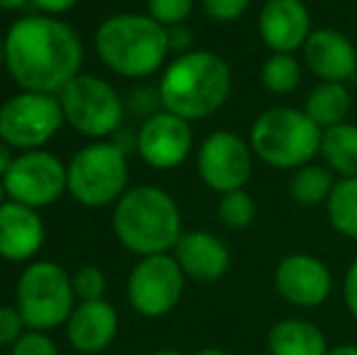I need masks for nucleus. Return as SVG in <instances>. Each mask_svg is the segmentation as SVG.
Segmentation results:
<instances>
[{"mask_svg": "<svg viewBox=\"0 0 357 355\" xmlns=\"http://www.w3.org/2000/svg\"><path fill=\"white\" fill-rule=\"evenodd\" d=\"M335 173L324 163H306V166L291 171L289 178V197L301 207H316V204H326L333 192Z\"/></svg>", "mask_w": 357, "mask_h": 355, "instance_id": "23", "label": "nucleus"}, {"mask_svg": "<svg viewBox=\"0 0 357 355\" xmlns=\"http://www.w3.org/2000/svg\"><path fill=\"white\" fill-rule=\"evenodd\" d=\"M253 0H202V10L209 20L219 24H229L248 13Z\"/></svg>", "mask_w": 357, "mask_h": 355, "instance_id": "29", "label": "nucleus"}, {"mask_svg": "<svg viewBox=\"0 0 357 355\" xmlns=\"http://www.w3.org/2000/svg\"><path fill=\"white\" fill-rule=\"evenodd\" d=\"M301 109L319 129H328L348 122V114L353 109V95L345 83L319 81L309 90Z\"/></svg>", "mask_w": 357, "mask_h": 355, "instance_id": "21", "label": "nucleus"}, {"mask_svg": "<svg viewBox=\"0 0 357 355\" xmlns=\"http://www.w3.org/2000/svg\"><path fill=\"white\" fill-rule=\"evenodd\" d=\"M321 134L304 109L278 105L253 119L248 144L255 158L278 171H296L319 156Z\"/></svg>", "mask_w": 357, "mask_h": 355, "instance_id": "5", "label": "nucleus"}, {"mask_svg": "<svg viewBox=\"0 0 357 355\" xmlns=\"http://www.w3.org/2000/svg\"><path fill=\"white\" fill-rule=\"evenodd\" d=\"M275 289L284 302L301 309H314L331 297L333 275L321 258L311 253H287L275 268Z\"/></svg>", "mask_w": 357, "mask_h": 355, "instance_id": "14", "label": "nucleus"}, {"mask_svg": "<svg viewBox=\"0 0 357 355\" xmlns=\"http://www.w3.org/2000/svg\"><path fill=\"white\" fill-rule=\"evenodd\" d=\"M10 355H59V346L54 343V338L47 336V331L27 328L22 338L10 348Z\"/></svg>", "mask_w": 357, "mask_h": 355, "instance_id": "30", "label": "nucleus"}, {"mask_svg": "<svg viewBox=\"0 0 357 355\" xmlns=\"http://www.w3.org/2000/svg\"><path fill=\"white\" fill-rule=\"evenodd\" d=\"M119 328L117 309L105 299L78 302L66 322V338L73 351L83 355L102 353L114 341Z\"/></svg>", "mask_w": 357, "mask_h": 355, "instance_id": "19", "label": "nucleus"}, {"mask_svg": "<svg viewBox=\"0 0 357 355\" xmlns=\"http://www.w3.org/2000/svg\"><path fill=\"white\" fill-rule=\"evenodd\" d=\"M149 355H185V353L173 351V348H163V351H153V353H149Z\"/></svg>", "mask_w": 357, "mask_h": 355, "instance_id": "39", "label": "nucleus"}, {"mask_svg": "<svg viewBox=\"0 0 357 355\" xmlns=\"http://www.w3.org/2000/svg\"><path fill=\"white\" fill-rule=\"evenodd\" d=\"M255 153L243 137L229 129L209 134L197 151V173L202 183L214 192L243 190L253 173Z\"/></svg>", "mask_w": 357, "mask_h": 355, "instance_id": "12", "label": "nucleus"}, {"mask_svg": "<svg viewBox=\"0 0 357 355\" xmlns=\"http://www.w3.org/2000/svg\"><path fill=\"white\" fill-rule=\"evenodd\" d=\"M63 119L78 134L95 142L109 137L119 129L124 119V103L119 93L105 78L78 73L59 93Z\"/></svg>", "mask_w": 357, "mask_h": 355, "instance_id": "8", "label": "nucleus"}, {"mask_svg": "<svg viewBox=\"0 0 357 355\" xmlns=\"http://www.w3.org/2000/svg\"><path fill=\"white\" fill-rule=\"evenodd\" d=\"M117 241L139 258L170 253L183 236L180 207L158 185H137L119 197L112 212Z\"/></svg>", "mask_w": 357, "mask_h": 355, "instance_id": "3", "label": "nucleus"}, {"mask_svg": "<svg viewBox=\"0 0 357 355\" xmlns=\"http://www.w3.org/2000/svg\"><path fill=\"white\" fill-rule=\"evenodd\" d=\"M134 144L146 166L155 171H170L188 161L192 151V127L178 114L155 109L144 119Z\"/></svg>", "mask_w": 357, "mask_h": 355, "instance_id": "13", "label": "nucleus"}, {"mask_svg": "<svg viewBox=\"0 0 357 355\" xmlns=\"http://www.w3.org/2000/svg\"><path fill=\"white\" fill-rule=\"evenodd\" d=\"M68 195L85 207L117 204L129 190L127 151L117 142H93L83 146L66 166Z\"/></svg>", "mask_w": 357, "mask_h": 355, "instance_id": "7", "label": "nucleus"}, {"mask_svg": "<svg viewBox=\"0 0 357 355\" xmlns=\"http://www.w3.org/2000/svg\"><path fill=\"white\" fill-rule=\"evenodd\" d=\"M15 158H17V156H15V149L0 139V180H3L5 173L10 171V166L15 163Z\"/></svg>", "mask_w": 357, "mask_h": 355, "instance_id": "35", "label": "nucleus"}, {"mask_svg": "<svg viewBox=\"0 0 357 355\" xmlns=\"http://www.w3.org/2000/svg\"><path fill=\"white\" fill-rule=\"evenodd\" d=\"M328 355H357V346L355 343H340V346L331 348Z\"/></svg>", "mask_w": 357, "mask_h": 355, "instance_id": "36", "label": "nucleus"}, {"mask_svg": "<svg viewBox=\"0 0 357 355\" xmlns=\"http://www.w3.org/2000/svg\"><path fill=\"white\" fill-rule=\"evenodd\" d=\"M149 15L163 27H178L185 24L195 10V0H146Z\"/></svg>", "mask_w": 357, "mask_h": 355, "instance_id": "27", "label": "nucleus"}, {"mask_svg": "<svg viewBox=\"0 0 357 355\" xmlns=\"http://www.w3.org/2000/svg\"><path fill=\"white\" fill-rule=\"evenodd\" d=\"M32 0H0V10H22Z\"/></svg>", "mask_w": 357, "mask_h": 355, "instance_id": "37", "label": "nucleus"}, {"mask_svg": "<svg viewBox=\"0 0 357 355\" xmlns=\"http://www.w3.org/2000/svg\"><path fill=\"white\" fill-rule=\"evenodd\" d=\"M319 156L335 178H357V124L343 122L324 129Z\"/></svg>", "mask_w": 357, "mask_h": 355, "instance_id": "22", "label": "nucleus"}, {"mask_svg": "<svg viewBox=\"0 0 357 355\" xmlns=\"http://www.w3.org/2000/svg\"><path fill=\"white\" fill-rule=\"evenodd\" d=\"M301 73L294 54H270L260 68V83L273 95H289L301 86Z\"/></svg>", "mask_w": 357, "mask_h": 355, "instance_id": "25", "label": "nucleus"}, {"mask_svg": "<svg viewBox=\"0 0 357 355\" xmlns=\"http://www.w3.org/2000/svg\"><path fill=\"white\" fill-rule=\"evenodd\" d=\"M231 88L234 76L226 59L209 49H192L165 66L158 83L160 109L199 122L224 107Z\"/></svg>", "mask_w": 357, "mask_h": 355, "instance_id": "2", "label": "nucleus"}, {"mask_svg": "<svg viewBox=\"0 0 357 355\" xmlns=\"http://www.w3.org/2000/svg\"><path fill=\"white\" fill-rule=\"evenodd\" d=\"M178 266L183 268L185 278L195 282H219L231 268V251L216 234L204 229L183 232L178 246L173 248Z\"/></svg>", "mask_w": 357, "mask_h": 355, "instance_id": "17", "label": "nucleus"}, {"mask_svg": "<svg viewBox=\"0 0 357 355\" xmlns=\"http://www.w3.org/2000/svg\"><path fill=\"white\" fill-rule=\"evenodd\" d=\"M311 13L304 0H265L258 15V34L273 54H294L306 44Z\"/></svg>", "mask_w": 357, "mask_h": 355, "instance_id": "15", "label": "nucleus"}, {"mask_svg": "<svg viewBox=\"0 0 357 355\" xmlns=\"http://www.w3.org/2000/svg\"><path fill=\"white\" fill-rule=\"evenodd\" d=\"M95 52L117 76L146 78L168 59V27L155 22L149 13L112 15L95 32Z\"/></svg>", "mask_w": 357, "mask_h": 355, "instance_id": "4", "label": "nucleus"}, {"mask_svg": "<svg viewBox=\"0 0 357 355\" xmlns=\"http://www.w3.org/2000/svg\"><path fill=\"white\" fill-rule=\"evenodd\" d=\"M63 109L59 95L20 90L0 105V139L17 151H37L59 134Z\"/></svg>", "mask_w": 357, "mask_h": 355, "instance_id": "9", "label": "nucleus"}, {"mask_svg": "<svg viewBox=\"0 0 357 355\" xmlns=\"http://www.w3.org/2000/svg\"><path fill=\"white\" fill-rule=\"evenodd\" d=\"M195 355H229V353L221 351V348H202V351H197Z\"/></svg>", "mask_w": 357, "mask_h": 355, "instance_id": "38", "label": "nucleus"}, {"mask_svg": "<svg viewBox=\"0 0 357 355\" xmlns=\"http://www.w3.org/2000/svg\"><path fill=\"white\" fill-rule=\"evenodd\" d=\"M343 302H345V307H348V312L357 319V261L350 263V268L345 270Z\"/></svg>", "mask_w": 357, "mask_h": 355, "instance_id": "32", "label": "nucleus"}, {"mask_svg": "<svg viewBox=\"0 0 357 355\" xmlns=\"http://www.w3.org/2000/svg\"><path fill=\"white\" fill-rule=\"evenodd\" d=\"M73 289L78 302H95V299H105L107 292V278L98 266H83L75 270L73 275Z\"/></svg>", "mask_w": 357, "mask_h": 355, "instance_id": "28", "label": "nucleus"}, {"mask_svg": "<svg viewBox=\"0 0 357 355\" xmlns=\"http://www.w3.org/2000/svg\"><path fill=\"white\" fill-rule=\"evenodd\" d=\"M44 219L37 209L20 202H8L0 207V258L13 263L32 261L44 246Z\"/></svg>", "mask_w": 357, "mask_h": 355, "instance_id": "18", "label": "nucleus"}, {"mask_svg": "<svg viewBox=\"0 0 357 355\" xmlns=\"http://www.w3.org/2000/svg\"><path fill=\"white\" fill-rule=\"evenodd\" d=\"M15 307L22 314L24 326L32 331L66 326L75 309L73 275L54 261L29 263L17 280Z\"/></svg>", "mask_w": 357, "mask_h": 355, "instance_id": "6", "label": "nucleus"}, {"mask_svg": "<svg viewBox=\"0 0 357 355\" xmlns=\"http://www.w3.org/2000/svg\"><path fill=\"white\" fill-rule=\"evenodd\" d=\"M168 47L173 54H188L192 52V32H190L185 24H178V27L168 29Z\"/></svg>", "mask_w": 357, "mask_h": 355, "instance_id": "33", "label": "nucleus"}, {"mask_svg": "<svg viewBox=\"0 0 357 355\" xmlns=\"http://www.w3.org/2000/svg\"><path fill=\"white\" fill-rule=\"evenodd\" d=\"M3 42L10 78L29 93L59 95L78 76L85 54L78 32L52 15L15 20Z\"/></svg>", "mask_w": 357, "mask_h": 355, "instance_id": "1", "label": "nucleus"}, {"mask_svg": "<svg viewBox=\"0 0 357 355\" xmlns=\"http://www.w3.org/2000/svg\"><path fill=\"white\" fill-rule=\"evenodd\" d=\"M326 333L306 319H282L268 331L270 355H328Z\"/></svg>", "mask_w": 357, "mask_h": 355, "instance_id": "20", "label": "nucleus"}, {"mask_svg": "<svg viewBox=\"0 0 357 355\" xmlns=\"http://www.w3.org/2000/svg\"><path fill=\"white\" fill-rule=\"evenodd\" d=\"M24 319L17 307H0V348H13L24 333Z\"/></svg>", "mask_w": 357, "mask_h": 355, "instance_id": "31", "label": "nucleus"}, {"mask_svg": "<svg viewBox=\"0 0 357 355\" xmlns=\"http://www.w3.org/2000/svg\"><path fill=\"white\" fill-rule=\"evenodd\" d=\"M3 185L8 199L42 209L59 202L68 192V171L54 153L44 149L22 151L5 173Z\"/></svg>", "mask_w": 357, "mask_h": 355, "instance_id": "11", "label": "nucleus"}, {"mask_svg": "<svg viewBox=\"0 0 357 355\" xmlns=\"http://www.w3.org/2000/svg\"><path fill=\"white\" fill-rule=\"evenodd\" d=\"M78 3H80V0H32V5L39 10V13H42V15H52V17L68 13V10H73Z\"/></svg>", "mask_w": 357, "mask_h": 355, "instance_id": "34", "label": "nucleus"}, {"mask_svg": "<svg viewBox=\"0 0 357 355\" xmlns=\"http://www.w3.org/2000/svg\"><path fill=\"white\" fill-rule=\"evenodd\" d=\"M255 214H258V207H255V199L250 192L243 190H234V192H224L219 197V204H216V217L224 224L226 229H234V232H243L250 224L255 222Z\"/></svg>", "mask_w": 357, "mask_h": 355, "instance_id": "26", "label": "nucleus"}, {"mask_svg": "<svg viewBox=\"0 0 357 355\" xmlns=\"http://www.w3.org/2000/svg\"><path fill=\"white\" fill-rule=\"evenodd\" d=\"M328 224L345 239L357 241V178H338L326 202Z\"/></svg>", "mask_w": 357, "mask_h": 355, "instance_id": "24", "label": "nucleus"}, {"mask_svg": "<svg viewBox=\"0 0 357 355\" xmlns=\"http://www.w3.org/2000/svg\"><path fill=\"white\" fill-rule=\"evenodd\" d=\"M304 63L319 81L348 83L357 76V44L345 32L333 27H319L301 47Z\"/></svg>", "mask_w": 357, "mask_h": 355, "instance_id": "16", "label": "nucleus"}, {"mask_svg": "<svg viewBox=\"0 0 357 355\" xmlns=\"http://www.w3.org/2000/svg\"><path fill=\"white\" fill-rule=\"evenodd\" d=\"M5 197H8V195H5V185H3V180H0V207H3V204L8 202Z\"/></svg>", "mask_w": 357, "mask_h": 355, "instance_id": "40", "label": "nucleus"}, {"mask_svg": "<svg viewBox=\"0 0 357 355\" xmlns=\"http://www.w3.org/2000/svg\"><path fill=\"white\" fill-rule=\"evenodd\" d=\"M0 66H5V42H0Z\"/></svg>", "mask_w": 357, "mask_h": 355, "instance_id": "41", "label": "nucleus"}, {"mask_svg": "<svg viewBox=\"0 0 357 355\" xmlns=\"http://www.w3.org/2000/svg\"><path fill=\"white\" fill-rule=\"evenodd\" d=\"M185 273L175 256H146L132 268L127 280V297L134 312L146 319H160L180 304L185 292Z\"/></svg>", "mask_w": 357, "mask_h": 355, "instance_id": "10", "label": "nucleus"}]
</instances>
